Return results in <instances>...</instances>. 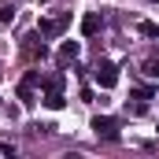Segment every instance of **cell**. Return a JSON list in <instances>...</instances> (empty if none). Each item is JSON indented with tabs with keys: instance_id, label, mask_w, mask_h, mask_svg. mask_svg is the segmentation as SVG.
Instances as JSON below:
<instances>
[{
	"instance_id": "obj_1",
	"label": "cell",
	"mask_w": 159,
	"mask_h": 159,
	"mask_svg": "<svg viewBox=\"0 0 159 159\" xmlns=\"http://www.w3.org/2000/svg\"><path fill=\"white\" fill-rule=\"evenodd\" d=\"M67 26H70V11H63V15H56V19H41V22H37V34L44 41H52V37H63Z\"/></svg>"
},
{
	"instance_id": "obj_2",
	"label": "cell",
	"mask_w": 159,
	"mask_h": 159,
	"mask_svg": "<svg viewBox=\"0 0 159 159\" xmlns=\"http://www.w3.org/2000/svg\"><path fill=\"white\" fill-rule=\"evenodd\" d=\"M93 78H96V85H100V89H111V85L119 81V67H115L111 59H100V63L93 67Z\"/></svg>"
},
{
	"instance_id": "obj_3",
	"label": "cell",
	"mask_w": 159,
	"mask_h": 159,
	"mask_svg": "<svg viewBox=\"0 0 159 159\" xmlns=\"http://www.w3.org/2000/svg\"><path fill=\"white\" fill-rule=\"evenodd\" d=\"M93 133L104 137V141H119V119H111V115H96V119H93Z\"/></svg>"
},
{
	"instance_id": "obj_4",
	"label": "cell",
	"mask_w": 159,
	"mask_h": 159,
	"mask_svg": "<svg viewBox=\"0 0 159 159\" xmlns=\"http://www.w3.org/2000/svg\"><path fill=\"white\" fill-rule=\"evenodd\" d=\"M41 70H26V78L19 81V100L22 104H34V93H37V85H41Z\"/></svg>"
},
{
	"instance_id": "obj_5",
	"label": "cell",
	"mask_w": 159,
	"mask_h": 159,
	"mask_svg": "<svg viewBox=\"0 0 159 159\" xmlns=\"http://www.w3.org/2000/svg\"><path fill=\"white\" fill-rule=\"evenodd\" d=\"M22 52H26L30 59H44V56H48V44H44L41 34H30V37L22 41Z\"/></svg>"
},
{
	"instance_id": "obj_6",
	"label": "cell",
	"mask_w": 159,
	"mask_h": 159,
	"mask_svg": "<svg viewBox=\"0 0 159 159\" xmlns=\"http://www.w3.org/2000/svg\"><path fill=\"white\" fill-rule=\"evenodd\" d=\"M48 111H63L67 107V96H63V89H44V100H41Z\"/></svg>"
},
{
	"instance_id": "obj_7",
	"label": "cell",
	"mask_w": 159,
	"mask_h": 159,
	"mask_svg": "<svg viewBox=\"0 0 159 159\" xmlns=\"http://www.w3.org/2000/svg\"><path fill=\"white\" fill-rule=\"evenodd\" d=\"M78 56H81V44H78V41H63V44H59V63H63V67L74 63Z\"/></svg>"
},
{
	"instance_id": "obj_8",
	"label": "cell",
	"mask_w": 159,
	"mask_h": 159,
	"mask_svg": "<svg viewBox=\"0 0 159 159\" xmlns=\"http://www.w3.org/2000/svg\"><path fill=\"white\" fill-rule=\"evenodd\" d=\"M100 26H104V19H100L96 11H89V15L81 19V34H85V37H96V34H100Z\"/></svg>"
},
{
	"instance_id": "obj_9",
	"label": "cell",
	"mask_w": 159,
	"mask_h": 159,
	"mask_svg": "<svg viewBox=\"0 0 159 159\" xmlns=\"http://www.w3.org/2000/svg\"><path fill=\"white\" fill-rule=\"evenodd\" d=\"M137 34H141V37H159V22H152V19H141V22H137Z\"/></svg>"
},
{
	"instance_id": "obj_10",
	"label": "cell",
	"mask_w": 159,
	"mask_h": 159,
	"mask_svg": "<svg viewBox=\"0 0 159 159\" xmlns=\"http://www.w3.org/2000/svg\"><path fill=\"white\" fill-rule=\"evenodd\" d=\"M63 74H48V78H41V89H63Z\"/></svg>"
},
{
	"instance_id": "obj_11",
	"label": "cell",
	"mask_w": 159,
	"mask_h": 159,
	"mask_svg": "<svg viewBox=\"0 0 159 159\" xmlns=\"http://www.w3.org/2000/svg\"><path fill=\"white\" fill-rule=\"evenodd\" d=\"M152 96H156L152 85H137V89H133V100H152Z\"/></svg>"
},
{
	"instance_id": "obj_12",
	"label": "cell",
	"mask_w": 159,
	"mask_h": 159,
	"mask_svg": "<svg viewBox=\"0 0 159 159\" xmlns=\"http://www.w3.org/2000/svg\"><path fill=\"white\" fill-rule=\"evenodd\" d=\"M144 74L159 81V59H148V63H144Z\"/></svg>"
},
{
	"instance_id": "obj_13",
	"label": "cell",
	"mask_w": 159,
	"mask_h": 159,
	"mask_svg": "<svg viewBox=\"0 0 159 159\" xmlns=\"http://www.w3.org/2000/svg\"><path fill=\"white\" fill-rule=\"evenodd\" d=\"M0 22H4V26L15 22V7H0Z\"/></svg>"
}]
</instances>
